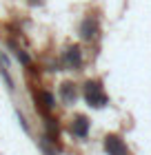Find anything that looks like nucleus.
<instances>
[{
    "mask_svg": "<svg viewBox=\"0 0 151 155\" xmlns=\"http://www.w3.org/2000/svg\"><path fill=\"white\" fill-rule=\"evenodd\" d=\"M82 95H84V100H87V104L93 107V109H100V107H105V104L109 102L102 87H100L98 82H93V80H87L82 84Z\"/></svg>",
    "mask_w": 151,
    "mask_h": 155,
    "instance_id": "1",
    "label": "nucleus"
},
{
    "mask_svg": "<svg viewBox=\"0 0 151 155\" xmlns=\"http://www.w3.org/2000/svg\"><path fill=\"white\" fill-rule=\"evenodd\" d=\"M62 64L64 67H69V69H80L82 67V51H80V47H69V49H64V53H62Z\"/></svg>",
    "mask_w": 151,
    "mask_h": 155,
    "instance_id": "2",
    "label": "nucleus"
},
{
    "mask_svg": "<svg viewBox=\"0 0 151 155\" xmlns=\"http://www.w3.org/2000/svg\"><path fill=\"white\" fill-rule=\"evenodd\" d=\"M105 151L109 155H129L125 140L118 137V135H107L105 137Z\"/></svg>",
    "mask_w": 151,
    "mask_h": 155,
    "instance_id": "3",
    "label": "nucleus"
},
{
    "mask_svg": "<svg viewBox=\"0 0 151 155\" xmlns=\"http://www.w3.org/2000/svg\"><path fill=\"white\" fill-rule=\"evenodd\" d=\"M33 100H36V109H38L45 117H47V113H51V109L56 107L53 104V95L49 93V91H45V89L38 91V93L33 95Z\"/></svg>",
    "mask_w": 151,
    "mask_h": 155,
    "instance_id": "4",
    "label": "nucleus"
},
{
    "mask_svg": "<svg viewBox=\"0 0 151 155\" xmlns=\"http://www.w3.org/2000/svg\"><path fill=\"white\" fill-rule=\"evenodd\" d=\"M98 29H100V27H98V20L93 18V16H87V18L80 22V38H82V40H93V38L98 36Z\"/></svg>",
    "mask_w": 151,
    "mask_h": 155,
    "instance_id": "5",
    "label": "nucleus"
},
{
    "mask_svg": "<svg viewBox=\"0 0 151 155\" xmlns=\"http://www.w3.org/2000/svg\"><path fill=\"white\" fill-rule=\"evenodd\" d=\"M71 131L78 137H87L89 135V117L87 115H76L74 122H71Z\"/></svg>",
    "mask_w": 151,
    "mask_h": 155,
    "instance_id": "6",
    "label": "nucleus"
},
{
    "mask_svg": "<svg viewBox=\"0 0 151 155\" xmlns=\"http://www.w3.org/2000/svg\"><path fill=\"white\" fill-rule=\"evenodd\" d=\"M76 97H78L76 84H74V82H62V84H60V100H62L64 104H74Z\"/></svg>",
    "mask_w": 151,
    "mask_h": 155,
    "instance_id": "7",
    "label": "nucleus"
},
{
    "mask_svg": "<svg viewBox=\"0 0 151 155\" xmlns=\"http://www.w3.org/2000/svg\"><path fill=\"white\" fill-rule=\"evenodd\" d=\"M29 2H33V5H38V2H42V0H29Z\"/></svg>",
    "mask_w": 151,
    "mask_h": 155,
    "instance_id": "8",
    "label": "nucleus"
}]
</instances>
